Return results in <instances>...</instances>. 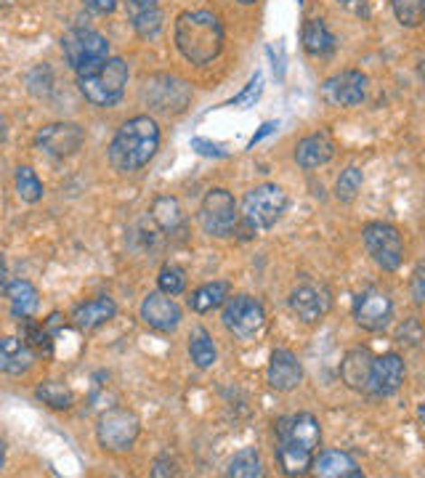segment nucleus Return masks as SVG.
<instances>
[{
  "label": "nucleus",
  "instance_id": "f257e3e1",
  "mask_svg": "<svg viewBox=\"0 0 425 478\" xmlns=\"http://www.w3.org/2000/svg\"><path fill=\"white\" fill-rule=\"evenodd\" d=\"M157 149H160V125L149 115H139L117 128L109 143V162L120 173H134L157 154Z\"/></svg>",
  "mask_w": 425,
  "mask_h": 478
},
{
  "label": "nucleus",
  "instance_id": "f03ea898",
  "mask_svg": "<svg viewBox=\"0 0 425 478\" xmlns=\"http://www.w3.org/2000/svg\"><path fill=\"white\" fill-rule=\"evenodd\" d=\"M176 48L191 64H210L224 48V24L210 11H184L176 19Z\"/></svg>",
  "mask_w": 425,
  "mask_h": 478
},
{
  "label": "nucleus",
  "instance_id": "7ed1b4c3",
  "mask_svg": "<svg viewBox=\"0 0 425 478\" xmlns=\"http://www.w3.org/2000/svg\"><path fill=\"white\" fill-rule=\"evenodd\" d=\"M128 78H131V69L125 59L106 56L96 69L78 78V86H80V94L86 96V101H91L94 106H115L125 94Z\"/></svg>",
  "mask_w": 425,
  "mask_h": 478
},
{
  "label": "nucleus",
  "instance_id": "20e7f679",
  "mask_svg": "<svg viewBox=\"0 0 425 478\" xmlns=\"http://www.w3.org/2000/svg\"><path fill=\"white\" fill-rule=\"evenodd\" d=\"M61 51L67 64L78 75H86L109 56V43L101 32H96L91 27H72L61 38Z\"/></svg>",
  "mask_w": 425,
  "mask_h": 478
},
{
  "label": "nucleus",
  "instance_id": "39448f33",
  "mask_svg": "<svg viewBox=\"0 0 425 478\" xmlns=\"http://www.w3.org/2000/svg\"><path fill=\"white\" fill-rule=\"evenodd\" d=\"M287 210V191L277 184H261L250 189L242 199V221H247L255 232L272 229Z\"/></svg>",
  "mask_w": 425,
  "mask_h": 478
},
{
  "label": "nucleus",
  "instance_id": "423d86ee",
  "mask_svg": "<svg viewBox=\"0 0 425 478\" xmlns=\"http://www.w3.org/2000/svg\"><path fill=\"white\" fill-rule=\"evenodd\" d=\"M142 420L131 409H109L98 418L96 438L106 452H128L139 441Z\"/></svg>",
  "mask_w": 425,
  "mask_h": 478
},
{
  "label": "nucleus",
  "instance_id": "0eeeda50",
  "mask_svg": "<svg viewBox=\"0 0 425 478\" xmlns=\"http://www.w3.org/2000/svg\"><path fill=\"white\" fill-rule=\"evenodd\" d=\"M143 101L162 115H179L189 106L191 88L187 80L176 75H152L143 80Z\"/></svg>",
  "mask_w": 425,
  "mask_h": 478
},
{
  "label": "nucleus",
  "instance_id": "6e6552de",
  "mask_svg": "<svg viewBox=\"0 0 425 478\" xmlns=\"http://www.w3.org/2000/svg\"><path fill=\"white\" fill-rule=\"evenodd\" d=\"M365 247L370 253V258L378 263L383 271H396L404 261V239L402 232L391 224L383 221H373L365 226L362 232Z\"/></svg>",
  "mask_w": 425,
  "mask_h": 478
},
{
  "label": "nucleus",
  "instance_id": "1a4fd4ad",
  "mask_svg": "<svg viewBox=\"0 0 425 478\" xmlns=\"http://www.w3.org/2000/svg\"><path fill=\"white\" fill-rule=\"evenodd\" d=\"M239 221L235 197L226 189H210L199 205V224L205 234L218 239H226L235 234V226Z\"/></svg>",
  "mask_w": 425,
  "mask_h": 478
},
{
  "label": "nucleus",
  "instance_id": "9d476101",
  "mask_svg": "<svg viewBox=\"0 0 425 478\" xmlns=\"http://www.w3.org/2000/svg\"><path fill=\"white\" fill-rule=\"evenodd\" d=\"M221 322L229 333L239 337V340H250L253 335H258L266 325V311H263V303L250 298V295H235V298H226V306H224V314H221Z\"/></svg>",
  "mask_w": 425,
  "mask_h": 478
},
{
  "label": "nucleus",
  "instance_id": "9b49d317",
  "mask_svg": "<svg viewBox=\"0 0 425 478\" xmlns=\"http://www.w3.org/2000/svg\"><path fill=\"white\" fill-rule=\"evenodd\" d=\"M391 317H393V303H391L388 292H383L378 287H367L365 292H359V298L354 303V319L362 330L380 333L388 327Z\"/></svg>",
  "mask_w": 425,
  "mask_h": 478
},
{
  "label": "nucleus",
  "instance_id": "f8f14e48",
  "mask_svg": "<svg viewBox=\"0 0 425 478\" xmlns=\"http://www.w3.org/2000/svg\"><path fill=\"white\" fill-rule=\"evenodd\" d=\"M367 75L359 72V69H343L337 75H332L325 80L322 86V98L330 104V106H356L365 101L367 96Z\"/></svg>",
  "mask_w": 425,
  "mask_h": 478
},
{
  "label": "nucleus",
  "instance_id": "ddd939ff",
  "mask_svg": "<svg viewBox=\"0 0 425 478\" xmlns=\"http://www.w3.org/2000/svg\"><path fill=\"white\" fill-rule=\"evenodd\" d=\"M86 142V133L78 123H51L43 125L35 136L38 149H43L51 157H69Z\"/></svg>",
  "mask_w": 425,
  "mask_h": 478
},
{
  "label": "nucleus",
  "instance_id": "4468645a",
  "mask_svg": "<svg viewBox=\"0 0 425 478\" xmlns=\"http://www.w3.org/2000/svg\"><path fill=\"white\" fill-rule=\"evenodd\" d=\"M142 322L157 333H173L181 325V306L173 300V295L149 292L142 303Z\"/></svg>",
  "mask_w": 425,
  "mask_h": 478
},
{
  "label": "nucleus",
  "instance_id": "2eb2a0df",
  "mask_svg": "<svg viewBox=\"0 0 425 478\" xmlns=\"http://www.w3.org/2000/svg\"><path fill=\"white\" fill-rule=\"evenodd\" d=\"M330 292L322 285H314V282H303L290 292V308L306 325L319 322L330 311Z\"/></svg>",
  "mask_w": 425,
  "mask_h": 478
},
{
  "label": "nucleus",
  "instance_id": "dca6fc26",
  "mask_svg": "<svg viewBox=\"0 0 425 478\" xmlns=\"http://www.w3.org/2000/svg\"><path fill=\"white\" fill-rule=\"evenodd\" d=\"M404 359L393 351L383 354L378 359H373V370H370V382L367 391H373L375 396H393L402 382H404Z\"/></svg>",
  "mask_w": 425,
  "mask_h": 478
},
{
  "label": "nucleus",
  "instance_id": "f3484780",
  "mask_svg": "<svg viewBox=\"0 0 425 478\" xmlns=\"http://www.w3.org/2000/svg\"><path fill=\"white\" fill-rule=\"evenodd\" d=\"M266 381L274 391H292L303 381V367L298 362V356L287 348H277L269 359V370H266Z\"/></svg>",
  "mask_w": 425,
  "mask_h": 478
},
{
  "label": "nucleus",
  "instance_id": "a211bd4d",
  "mask_svg": "<svg viewBox=\"0 0 425 478\" xmlns=\"http://www.w3.org/2000/svg\"><path fill=\"white\" fill-rule=\"evenodd\" d=\"M277 436H284V438H292L295 444L317 452L319 441H322V428H319V420L311 415V412H298V415H290V418H282L277 420Z\"/></svg>",
  "mask_w": 425,
  "mask_h": 478
},
{
  "label": "nucleus",
  "instance_id": "6ab92c4d",
  "mask_svg": "<svg viewBox=\"0 0 425 478\" xmlns=\"http://www.w3.org/2000/svg\"><path fill=\"white\" fill-rule=\"evenodd\" d=\"M332 157H335V142L328 131H317L311 136H303L295 146V162L303 170H314L319 165H328Z\"/></svg>",
  "mask_w": 425,
  "mask_h": 478
},
{
  "label": "nucleus",
  "instance_id": "aec40b11",
  "mask_svg": "<svg viewBox=\"0 0 425 478\" xmlns=\"http://www.w3.org/2000/svg\"><path fill=\"white\" fill-rule=\"evenodd\" d=\"M35 364V351L22 337H0V372L24 375Z\"/></svg>",
  "mask_w": 425,
  "mask_h": 478
},
{
  "label": "nucleus",
  "instance_id": "412c9836",
  "mask_svg": "<svg viewBox=\"0 0 425 478\" xmlns=\"http://www.w3.org/2000/svg\"><path fill=\"white\" fill-rule=\"evenodd\" d=\"M373 359L375 356L370 354V348H351L340 362V381L346 382L351 391H367Z\"/></svg>",
  "mask_w": 425,
  "mask_h": 478
},
{
  "label": "nucleus",
  "instance_id": "4be33fe9",
  "mask_svg": "<svg viewBox=\"0 0 425 478\" xmlns=\"http://www.w3.org/2000/svg\"><path fill=\"white\" fill-rule=\"evenodd\" d=\"M311 471L322 478H359L362 468L348 452L340 449H325L319 457L311 460Z\"/></svg>",
  "mask_w": 425,
  "mask_h": 478
},
{
  "label": "nucleus",
  "instance_id": "5701e85b",
  "mask_svg": "<svg viewBox=\"0 0 425 478\" xmlns=\"http://www.w3.org/2000/svg\"><path fill=\"white\" fill-rule=\"evenodd\" d=\"M115 314H117V306L112 298H94V300L80 303L72 311V325L83 333H91L96 327L106 325L109 319H115Z\"/></svg>",
  "mask_w": 425,
  "mask_h": 478
},
{
  "label": "nucleus",
  "instance_id": "b1692460",
  "mask_svg": "<svg viewBox=\"0 0 425 478\" xmlns=\"http://www.w3.org/2000/svg\"><path fill=\"white\" fill-rule=\"evenodd\" d=\"M311 460H314L311 449L295 444L292 438L277 436V463L284 476H306L311 471Z\"/></svg>",
  "mask_w": 425,
  "mask_h": 478
},
{
  "label": "nucleus",
  "instance_id": "393cba45",
  "mask_svg": "<svg viewBox=\"0 0 425 478\" xmlns=\"http://www.w3.org/2000/svg\"><path fill=\"white\" fill-rule=\"evenodd\" d=\"M300 41H303V48L311 56H330L335 51V35L330 32V27L325 24V19H309L303 24Z\"/></svg>",
  "mask_w": 425,
  "mask_h": 478
},
{
  "label": "nucleus",
  "instance_id": "a878e982",
  "mask_svg": "<svg viewBox=\"0 0 425 478\" xmlns=\"http://www.w3.org/2000/svg\"><path fill=\"white\" fill-rule=\"evenodd\" d=\"M8 298H11V314L16 319H24V317H32L41 306L38 300V290L30 285L27 280H14L5 287Z\"/></svg>",
  "mask_w": 425,
  "mask_h": 478
},
{
  "label": "nucleus",
  "instance_id": "bb28decb",
  "mask_svg": "<svg viewBox=\"0 0 425 478\" xmlns=\"http://www.w3.org/2000/svg\"><path fill=\"white\" fill-rule=\"evenodd\" d=\"M229 290H232V287H229V282H224V280L197 287L189 295V308L191 311H197V314H208V311H213V308H218V306L226 303Z\"/></svg>",
  "mask_w": 425,
  "mask_h": 478
},
{
  "label": "nucleus",
  "instance_id": "cd10ccee",
  "mask_svg": "<svg viewBox=\"0 0 425 478\" xmlns=\"http://www.w3.org/2000/svg\"><path fill=\"white\" fill-rule=\"evenodd\" d=\"M152 221H154L162 232L173 234V232L181 226V221H184L181 202H179L176 197H157V199L152 202Z\"/></svg>",
  "mask_w": 425,
  "mask_h": 478
},
{
  "label": "nucleus",
  "instance_id": "c85d7f7f",
  "mask_svg": "<svg viewBox=\"0 0 425 478\" xmlns=\"http://www.w3.org/2000/svg\"><path fill=\"white\" fill-rule=\"evenodd\" d=\"M189 356L199 370H208V367L216 364L218 351H216V343H213V337H210V333H208L205 327H194V330H191Z\"/></svg>",
  "mask_w": 425,
  "mask_h": 478
},
{
  "label": "nucleus",
  "instance_id": "c756f323",
  "mask_svg": "<svg viewBox=\"0 0 425 478\" xmlns=\"http://www.w3.org/2000/svg\"><path fill=\"white\" fill-rule=\"evenodd\" d=\"M19 337H22L32 351H38V354L51 356V351H53V337H51V333L46 330V325H38L32 317L19 319Z\"/></svg>",
  "mask_w": 425,
  "mask_h": 478
},
{
  "label": "nucleus",
  "instance_id": "7c9ffc66",
  "mask_svg": "<svg viewBox=\"0 0 425 478\" xmlns=\"http://www.w3.org/2000/svg\"><path fill=\"white\" fill-rule=\"evenodd\" d=\"M35 396L48 404L51 409H69L72 407V401H75V393L64 385V382L59 381H46L38 385V391H35Z\"/></svg>",
  "mask_w": 425,
  "mask_h": 478
},
{
  "label": "nucleus",
  "instance_id": "2f4dec72",
  "mask_svg": "<svg viewBox=\"0 0 425 478\" xmlns=\"http://www.w3.org/2000/svg\"><path fill=\"white\" fill-rule=\"evenodd\" d=\"M226 473L235 478L261 476V473H263V468H261V457H258V452H255L253 446H247V449L236 452L235 457H232V463H229V471H226Z\"/></svg>",
  "mask_w": 425,
  "mask_h": 478
},
{
  "label": "nucleus",
  "instance_id": "473e14b6",
  "mask_svg": "<svg viewBox=\"0 0 425 478\" xmlns=\"http://www.w3.org/2000/svg\"><path fill=\"white\" fill-rule=\"evenodd\" d=\"M14 181H16V194H19V199H24V202H38L41 197H43V184H41V179H38V173L32 170V168H16V176H14Z\"/></svg>",
  "mask_w": 425,
  "mask_h": 478
},
{
  "label": "nucleus",
  "instance_id": "72a5a7b5",
  "mask_svg": "<svg viewBox=\"0 0 425 478\" xmlns=\"http://www.w3.org/2000/svg\"><path fill=\"white\" fill-rule=\"evenodd\" d=\"M162 22H165V16H162V11H160V8L143 11V14H139V16H134V19H131V24H134V30H136V35L143 38V41L157 38V35L162 32Z\"/></svg>",
  "mask_w": 425,
  "mask_h": 478
},
{
  "label": "nucleus",
  "instance_id": "f704fd0d",
  "mask_svg": "<svg viewBox=\"0 0 425 478\" xmlns=\"http://www.w3.org/2000/svg\"><path fill=\"white\" fill-rule=\"evenodd\" d=\"M393 14L402 27H420L425 11V0H391Z\"/></svg>",
  "mask_w": 425,
  "mask_h": 478
},
{
  "label": "nucleus",
  "instance_id": "c9c22d12",
  "mask_svg": "<svg viewBox=\"0 0 425 478\" xmlns=\"http://www.w3.org/2000/svg\"><path fill=\"white\" fill-rule=\"evenodd\" d=\"M362 181H365V176H362V170L359 168H346L343 173H340V179H337V184H335V197L340 199V202H351L359 189H362Z\"/></svg>",
  "mask_w": 425,
  "mask_h": 478
},
{
  "label": "nucleus",
  "instance_id": "e433bc0d",
  "mask_svg": "<svg viewBox=\"0 0 425 478\" xmlns=\"http://www.w3.org/2000/svg\"><path fill=\"white\" fill-rule=\"evenodd\" d=\"M157 285H160V292H165V295H181L187 290V274H184V269H179L173 263L162 266L160 277H157Z\"/></svg>",
  "mask_w": 425,
  "mask_h": 478
},
{
  "label": "nucleus",
  "instance_id": "4c0bfd02",
  "mask_svg": "<svg viewBox=\"0 0 425 478\" xmlns=\"http://www.w3.org/2000/svg\"><path fill=\"white\" fill-rule=\"evenodd\" d=\"M191 149H194L197 154H202V157H213V160H224V157H229V149H226L224 143L208 142V139H199V136L191 139Z\"/></svg>",
  "mask_w": 425,
  "mask_h": 478
},
{
  "label": "nucleus",
  "instance_id": "58836bf2",
  "mask_svg": "<svg viewBox=\"0 0 425 478\" xmlns=\"http://www.w3.org/2000/svg\"><path fill=\"white\" fill-rule=\"evenodd\" d=\"M258 96H261V72H255V75L250 78V83L245 86V91L239 96H235L226 106H245V104H253Z\"/></svg>",
  "mask_w": 425,
  "mask_h": 478
},
{
  "label": "nucleus",
  "instance_id": "ea45409f",
  "mask_svg": "<svg viewBox=\"0 0 425 478\" xmlns=\"http://www.w3.org/2000/svg\"><path fill=\"white\" fill-rule=\"evenodd\" d=\"M420 325H418V319H410L407 322V327H402L399 330V343H410V345H418L420 343Z\"/></svg>",
  "mask_w": 425,
  "mask_h": 478
},
{
  "label": "nucleus",
  "instance_id": "a19ab883",
  "mask_svg": "<svg viewBox=\"0 0 425 478\" xmlns=\"http://www.w3.org/2000/svg\"><path fill=\"white\" fill-rule=\"evenodd\" d=\"M128 5V16H139L143 11H152V8H160V0H125Z\"/></svg>",
  "mask_w": 425,
  "mask_h": 478
},
{
  "label": "nucleus",
  "instance_id": "79ce46f5",
  "mask_svg": "<svg viewBox=\"0 0 425 478\" xmlns=\"http://www.w3.org/2000/svg\"><path fill=\"white\" fill-rule=\"evenodd\" d=\"M83 3H86V8H88L91 14H98V16L112 14V11L117 8V0H83Z\"/></svg>",
  "mask_w": 425,
  "mask_h": 478
},
{
  "label": "nucleus",
  "instance_id": "37998d69",
  "mask_svg": "<svg viewBox=\"0 0 425 478\" xmlns=\"http://www.w3.org/2000/svg\"><path fill=\"white\" fill-rule=\"evenodd\" d=\"M152 476H176V465L168 460V455H162L157 463H154V468H152Z\"/></svg>",
  "mask_w": 425,
  "mask_h": 478
},
{
  "label": "nucleus",
  "instance_id": "c03bdc74",
  "mask_svg": "<svg viewBox=\"0 0 425 478\" xmlns=\"http://www.w3.org/2000/svg\"><path fill=\"white\" fill-rule=\"evenodd\" d=\"M412 295H415V303H423L425 290H423V266L415 269L412 274Z\"/></svg>",
  "mask_w": 425,
  "mask_h": 478
},
{
  "label": "nucleus",
  "instance_id": "a18cd8bd",
  "mask_svg": "<svg viewBox=\"0 0 425 478\" xmlns=\"http://www.w3.org/2000/svg\"><path fill=\"white\" fill-rule=\"evenodd\" d=\"M274 131H277V123H266V125H263V128H261V131L250 139L247 149H255V143L261 142V139H266V136H269V133H274Z\"/></svg>",
  "mask_w": 425,
  "mask_h": 478
},
{
  "label": "nucleus",
  "instance_id": "49530a36",
  "mask_svg": "<svg viewBox=\"0 0 425 478\" xmlns=\"http://www.w3.org/2000/svg\"><path fill=\"white\" fill-rule=\"evenodd\" d=\"M5 287H8V269H5V261L0 258V295L5 292Z\"/></svg>",
  "mask_w": 425,
  "mask_h": 478
},
{
  "label": "nucleus",
  "instance_id": "de8ad7c7",
  "mask_svg": "<svg viewBox=\"0 0 425 478\" xmlns=\"http://www.w3.org/2000/svg\"><path fill=\"white\" fill-rule=\"evenodd\" d=\"M5 133H8V123H5V117L0 115V143L5 142Z\"/></svg>",
  "mask_w": 425,
  "mask_h": 478
},
{
  "label": "nucleus",
  "instance_id": "09e8293b",
  "mask_svg": "<svg viewBox=\"0 0 425 478\" xmlns=\"http://www.w3.org/2000/svg\"><path fill=\"white\" fill-rule=\"evenodd\" d=\"M3 468H5V446L0 444V473H3Z\"/></svg>",
  "mask_w": 425,
  "mask_h": 478
},
{
  "label": "nucleus",
  "instance_id": "8fccbe9b",
  "mask_svg": "<svg viewBox=\"0 0 425 478\" xmlns=\"http://www.w3.org/2000/svg\"><path fill=\"white\" fill-rule=\"evenodd\" d=\"M239 3H242V5H253L255 0H239Z\"/></svg>",
  "mask_w": 425,
  "mask_h": 478
},
{
  "label": "nucleus",
  "instance_id": "3c124183",
  "mask_svg": "<svg viewBox=\"0 0 425 478\" xmlns=\"http://www.w3.org/2000/svg\"><path fill=\"white\" fill-rule=\"evenodd\" d=\"M8 3H11V0H0V5H8Z\"/></svg>",
  "mask_w": 425,
  "mask_h": 478
},
{
  "label": "nucleus",
  "instance_id": "603ef678",
  "mask_svg": "<svg viewBox=\"0 0 425 478\" xmlns=\"http://www.w3.org/2000/svg\"><path fill=\"white\" fill-rule=\"evenodd\" d=\"M337 3H351V0H337Z\"/></svg>",
  "mask_w": 425,
  "mask_h": 478
},
{
  "label": "nucleus",
  "instance_id": "864d4df0",
  "mask_svg": "<svg viewBox=\"0 0 425 478\" xmlns=\"http://www.w3.org/2000/svg\"><path fill=\"white\" fill-rule=\"evenodd\" d=\"M295 3H298V5H300V3H303V0H295Z\"/></svg>",
  "mask_w": 425,
  "mask_h": 478
}]
</instances>
